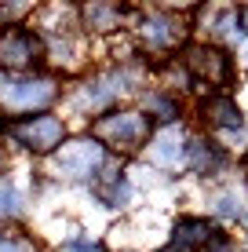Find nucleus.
I'll use <instances>...</instances> for the list:
<instances>
[{"instance_id":"5","label":"nucleus","mask_w":248,"mask_h":252,"mask_svg":"<svg viewBox=\"0 0 248 252\" xmlns=\"http://www.w3.org/2000/svg\"><path fill=\"white\" fill-rule=\"evenodd\" d=\"M179 66L186 69L193 88H204V92H226L237 81V59L230 55V48H219L212 40H190V44H183Z\"/></svg>"},{"instance_id":"21","label":"nucleus","mask_w":248,"mask_h":252,"mask_svg":"<svg viewBox=\"0 0 248 252\" xmlns=\"http://www.w3.org/2000/svg\"><path fill=\"white\" fill-rule=\"evenodd\" d=\"M161 252H172V249H161Z\"/></svg>"},{"instance_id":"8","label":"nucleus","mask_w":248,"mask_h":252,"mask_svg":"<svg viewBox=\"0 0 248 252\" xmlns=\"http://www.w3.org/2000/svg\"><path fill=\"white\" fill-rule=\"evenodd\" d=\"M4 139H11L22 154L33 158H51L66 143V117L48 110V114H29V117H11Z\"/></svg>"},{"instance_id":"12","label":"nucleus","mask_w":248,"mask_h":252,"mask_svg":"<svg viewBox=\"0 0 248 252\" xmlns=\"http://www.w3.org/2000/svg\"><path fill=\"white\" fill-rule=\"evenodd\" d=\"M128 19H132V11L121 4H106V0H91V4L77 7V22H81V33H88V37H113V33H121Z\"/></svg>"},{"instance_id":"3","label":"nucleus","mask_w":248,"mask_h":252,"mask_svg":"<svg viewBox=\"0 0 248 252\" xmlns=\"http://www.w3.org/2000/svg\"><path fill=\"white\" fill-rule=\"evenodd\" d=\"M62 99V77L51 69L22 77H0V110L7 117H29V114H48Z\"/></svg>"},{"instance_id":"2","label":"nucleus","mask_w":248,"mask_h":252,"mask_svg":"<svg viewBox=\"0 0 248 252\" xmlns=\"http://www.w3.org/2000/svg\"><path fill=\"white\" fill-rule=\"evenodd\" d=\"M106 154H121V158H132V154H142L153 135L150 117L142 114L139 106H113L106 114H99L91 121L88 132Z\"/></svg>"},{"instance_id":"6","label":"nucleus","mask_w":248,"mask_h":252,"mask_svg":"<svg viewBox=\"0 0 248 252\" xmlns=\"http://www.w3.org/2000/svg\"><path fill=\"white\" fill-rule=\"evenodd\" d=\"M197 114L226 154H248V117L230 92H208L197 102Z\"/></svg>"},{"instance_id":"7","label":"nucleus","mask_w":248,"mask_h":252,"mask_svg":"<svg viewBox=\"0 0 248 252\" xmlns=\"http://www.w3.org/2000/svg\"><path fill=\"white\" fill-rule=\"evenodd\" d=\"M186 19L172 7H146L132 19V37L142 55H168L186 44Z\"/></svg>"},{"instance_id":"22","label":"nucleus","mask_w":248,"mask_h":252,"mask_svg":"<svg viewBox=\"0 0 248 252\" xmlns=\"http://www.w3.org/2000/svg\"><path fill=\"white\" fill-rule=\"evenodd\" d=\"M121 252H132V249H121Z\"/></svg>"},{"instance_id":"4","label":"nucleus","mask_w":248,"mask_h":252,"mask_svg":"<svg viewBox=\"0 0 248 252\" xmlns=\"http://www.w3.org/2000/svg\"><path fill=\"white\" fill-rule=\"evenodd\" d=\"M110 168V154L102 150L91 135H77L66 139L55 154L48 158V176L58 183H81V187H95L99 176Z\"/></svg>"},{"instance_id":"11","label":"nucleus","mask_w":248,"mask_h":252,"mask_svg":"<svg viewBox=\"0 0 248 252\" xmlns=\"http://www.w3.org/2000/svg\"><path fill=\"white\" fill-rule=\"evenodd\" d=\"M219 234H223L219 223H212L208 216H179L172 223V234H168L165 249H172V252H204Z\"/></svg>"},{"instance_id":"9","label":"nucleus","mask_w":248,"mask_h":252,"mask_svg":"<svg viewBox=\"0 0 248 252\" xmlns=\"http://www.w3.org/2000/svg\"><path fill=\"white\" fill-rule=\"evenodd\" d=\"M48 66V48L44 37L33 30L29 22L7 26L0 33V73L4 77H22V73H37Z\"/></svg>"},{"instance_id":"1","label":"nucleus","mask_w":248,"mask_h":252,"mask_svg":"<svg viewBox=\"0 0 248 252\" xmlns=\"http://www.w3.org/2000/svg\"><path fill=\"white\" fill-rule=\"evenodd\" d=\"M135 84H139V73L132 69V63H117L110 69H99V73L84 77L77 88H70L66 92V106H70L73 117H91L95 121L99 114L113 110Z\"/></svg>"},{"instance_id":"17","label":"nucleus","mask_w":248,"mask_h":252,"mask_svg":"<svg viewBox=\"0 0 248 252\" xmlns=\"http://www.w3.org/2000/svg\"><path fill=\"white\" fill-rule=\"evenodd\" d=\"M245 216V205H241V194L237 190H219L212 197V223H230V220H241Z\"/></svg>"},{"instance_id":"15","label":"nucleus","mask_w":248,"mask_h":252,"mask_svg":"<svg viewBox=\"0 0 248 252\" xmlns=\"http://www.w3.org/2000/svg\"><path fill=\"white\" fill-rule=\"evenodd\" d=\"M142 114L150 117L153 128H161V125H179V117H183V102H179L175 92L146 88V95H142Z\"/></svg>"},{"instance_id":"20","label":"nucleus","mask_w":248,"mask_h":252,"mask_svg":"<svg viewBox=\"0 0 248 252\" xmlns=\"http://www.w3.org/2000/svg\"><path fill=\"white\" fill-rule=\"evenodd\" d=\"M237 11V30H241V37L248 40V4H241V7H234Z\"/></svg>"},{"instance_id":"16","label":"nucleus","mask_w":248,"mask_h":252,"mask_svg":"<svg viewBox=\"0 0 248 252\" xmlns=\"http://www.w3.org/2000/svg\"><path fill=\"white\" fill-rule=\"evenodd\" d=\"M22 212H26V194L15 179L0 176V227H11L15 220H22Z\"/></svg>"},{"instance_id":"19","label":"nucleus","mask_w":248,"mask_h":252,"mask_svg":"<svg viewBox=\"0 0 248 252\" xmlns=\"http://www.w3.org/2000/svg\"><path fill=\"white\" fill-rule=\"evenodd\" d=\"M58 252H106L99 238H91V234H70V238L58 245Z\"/></svg>"},{"instance_id":"18","label":"nucleus","mask_w":248,"mask_h":252,"mask_svg":"<svg viewBox=\"0 0 248 252\" xmlns=\"http://www.w3.org/2000/svg\"><path fill=\"white\" fill-rule=\"evenodd\" d=\"M0 252H44L33 234L19 227H0Z\"/></svg>"},{"instance_id":"10","label":"nucleus","mask_w":248,"mask_h":252,"mask_svg":"<svg viewBox=\"0 0 248 252\" xmlns=\"http://www.w3.org/2000/svg\"><path fill=\"white\" fill-rule=\"evenodd\" d=\"M186 146H190V132L183 125H161V128H153V135L146 143V158L161 172H179V168H186Z\"/></svg>"},{"instance_id":"14","label":"nucleus","mask_w":248,"mask_h":252,"mask_svg":"<svg viewBox=\"0 0 248 252\" xmlns=\"http://www.w3.org/2000/svg\"><path fill=\"white\" fill-rule=\"evenodd\" d=\"M91 194H95V201L102 208H128L132 197H135V187H132V179H128V172L110 164V168L99 176V183L91 187Z\"/></svg>"},{"instance_id":"13","label":"nucleus","mask_w":248,"mask_h":252,"mask_svg":"<svg viewBox=\"0 0 248 252\" xmlns=\"http://www.w3.org/2000/svg\"><path fill=\"white\" fill-rule=\"evenodd\" d=\"M230 154L216 143L212 135H190V146H186V172L201 179H212L226 168Z\"/></svg>"}]
</instances>
